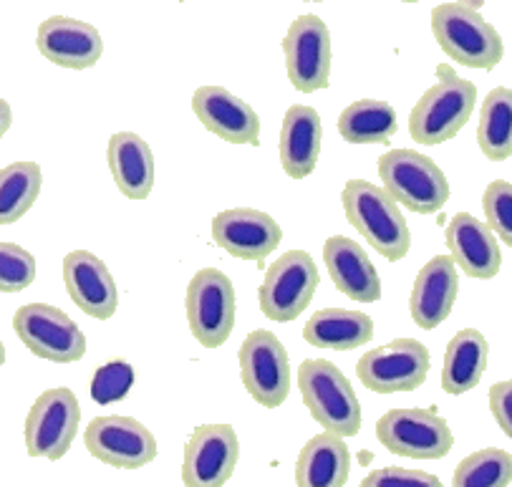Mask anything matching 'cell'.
Masks as SVG:
<instances>
[{
  "label": "cell",
  "mask_w": 512,
  "mask_h": 487,
  "mask_svg": "<svg viewBox=\"0 0 512 487\" xmlns=\"http://www.w3.org/2000/svg\"><path fill=\"white\" fill-rule=\"evenodd\" d=\"M64 283L71 301L96 321L117 313L119 291L109 268L89 250H71L64 258Z\"/></svg>",
  "instance_id": "obj_19"
},
{
  "label": "cell",
  "mask_w": 512,
  "mask_h": 487,
  "mask_svg": "<svg viewBox=\"0 0 512 487\" xmlns=\"http://www.w3.org/2000/svg\"><path fill=\"white\" fill-rule=\"evenodd\" d=\"M487 402H490V412L495 417L497 427L505 432L507 437H512V382H497L495 387L487 394Z\"/></svg>",
  "instance_id": "obj_36"
},
{
  "label": "cell",
  "mask_w": 512,
  "mask_h": 487,
  "mask_svg": "<svg viewBox=\"0 0 512 487\" xmlns=\"http://www.w3.org/2000/svg\"><path fill=\"white\" fill-rule=\"evenodd\" d=\"M323 260L333 286L356 303H376L381 298V278L366 250L346 235H331L323 245Z\"/></svg>",
  "instance_id": "obj_22"
},
{
  "label": "cell",
  "mask_w": 512,
  "mask_h": 487,
  "mask_svg": "<svg viewBox=\"0 0 512 487\" xmlns=\"http://www.w3.org/2000/svg\"><path fill=\"white\" fill-rule=\"evenodd\" d=\"M482 207L487 215V228L500 235L502 243L512 245V185L507 180H495L482 195Z\"/></svg>",
  "instance_id": "obj_34"
},
{
  "label": "cell",
  "mask_w": 512,
  "mask_h": 487,
  "mask_svg": "<svg viewBox=\"0 0 512 487\" xmlns=\"http://www.w3.org/2000/svg\"><path fill=\"white\" fill-rule=\"evenodd\" d=\"M192 112L215 137L230 144H260V117L250 104L222 86H200L192 94Z\"/></svg>",
  "instance_id": "obj_17"
},
{
  "label": "cell",
  "mask_w": 512,
  "mask_h": 487,
  "mask_svg": "<svg viewBox=\"0 0 512 487\" xmlns=\"http://www.w3.org/2000/svg\"><path fill=\"white\" fill-rule=\"evenodd\" d=\"M432 33L454 64L492 71L505 56L497 28L465 3H442L432 11Z\"/></svg>",
  "instance_id": "obj_4"
},
{
  "label": "cell",
  "mask_w": 512,
  "mask_h": 487,
  "mask_svg": "<svg viewBox=\"0 0 512 487\" xmlns=\"http://www.w3.org/2000/svg\"><path fill=\"white\" fill-rule=\"evenodd\" d=\"M361 487H444L437 475L407 467H376L364 477Z\"/></svg>",
  "instance_id": "obj_35"
},
{
  "label": "cell",
  "mask_w": 512,
  "mask_h": 487,
  "mask_svg": "<svg viewBox=\"0 0 512 487\" xmlns=\"http://www.w3.org/2000/svg\"><path fill=\"white\" fill-rule=\"evenodd\" d=\"M376 440L391 455L409 460H442L454 447L447 419L419 407L389 409L376 422Z\"/></svg>",
  "instance_id": "obj_7"
},
{
  "label": "cell",
  "mask_w": 512,
  "mask_h": 487,
  "mask_svg": "<svg viewBox=\"0 0 512 487\" xmlns=\"http://www.w3.org/2000/svg\"><path fill=\"white\" fill-rule=\"evenodd\" d=\"M477 144L490 162H505L512 157V91L497 86L487 94L480 109Z\"/></svg>",
  "instance_id": "obj_29"
},
{
  "label": "cell",
  "mask_w": 512,
  "mask_h": 487,
  "mask_svg": "<svg viewBox=\"0 0 512 487\" xmlns=\"http://www.w3.org/2000/svg\"><path fill=\"white\" fill-rule=\"evenodd\" d=\"M477 104V86L454 74L449 64L437 66V84L429 86L409 114V134L417 144L437 147L454 139L470 122Z\"/></svg>",
  "instance_id": "obj_1"
},
{
  "label": "cell",
  "mask_w": 512,
  "mask_h": 487,
  "mask_svg": "<svg viewBox=\"0 0 512 487\" xmlns=\"http://www.w3.org/2000/svg\"><path fill=\"white\" fill-rule=\"evenodd\" d=\"M36 281V258L16 243H0V293H21Z\"/></svg>",
  "instance_id": "obj_33"
},
{
  "label": "cell",
  "mask_w": 512,
  "mask_h": 487,
  "mask_svg": "<svg viewBox=\"0 0 512 487\" xmlns=\"http://www.w3.org/2000/svg\"><path fill=\"white\" fill-rule=\"evenodd\" d=\"M356 374L369 392H414L427 382L429 351L417 339H394L366 351L356 364Z\"/></svg>",
  "instance_id": "obj_12"
},
{
  "label": "cell",
  "mask_w": 512,
  "mask_h": 487,
  "mask_svg": "<svg viewBox=\"0 0 512 487\" xmlns=\"http://www.w3.org/2000/svg\"><path fill=\"white\" fill-rule=\"evenodd\" d=\"M13 331L28 351L53 364H74L84 359L86 336L61 308L28 303L13 316Z\"/></svg>",
  "instance_id": "obj_10"
},
{
  "label": "cell",
  "mask_w": 512,
  "mask_h": 487,
  "mask_svg": "<svg viewBox=\"0 0 512 487\" xmlns=\"http://www.w3.org/2000/svg\"><path fill=\"white\" fill-rule=\"evenodd\" d=\"M6 364V346H3V341H0V366Z\"/></svg>",
  "instance_id": "obj_38"
},
{
  "label": "cell",
  "mask_w": 512,
  "mask_h": 487,
  "mask_svg": "<svg viewBox=\"0 0 512 487\" xmlns=\"http://www.w3.org/2000/svg\"><path fill=\"white\" fill-rule=\"evenodd\" d=\"M38 51L43 59L61 69L84 71L99 64L104 53L101 33L91 23L79 21L69 16H51L38 26L36 36Z\"/></svg>",
  "instance_id": "obj_18"
},
{
  "label": "cell",
  "mask_w": 512,
  "mask_h": 487,
  "mask_svg": "<svg viewBox=\"0 0 512 487\" xmlns=\"http://www.w3.org/2000/svg\"><path fill=\"white\" fill-rule=\"evenodd\" d=\"M81 427V407L69 387L46 389L33 402L26 417V452L28 457H46L56 462L71 450Z\"/></svg>",
  "instance_id": "obj_9"
},
{
  "label": "cell",
  "mask_w": 512,
  "mask_h": 487,
  "mask_svg": "<svg viewBox=\"0 0 512 487\" xmlns=\"http://www.w3.org/2000/svg\"><path fill=\"white\" fill-rule=\"evenodd\" d=\"M298 387L308 412L323 432L341 440L361 432V404L344 371L326 359H306L298 366Z\"/></svg>",
  "instance_id": "obj_3"
},
{
  "label": "cell",
  "mask_w": 512,
  "mask_h": 487,
  "mask_svg": "<svg viewBox=\"0 0 512 487\" xmlns=\"http://www.w3.org/2000/svg\"><path fill=\"white\" fill-rule=\"evenodd\" d=\"M512 455L507 450L487 447L467 455L457 465L452 487H510Z\"/></svg>",
  "instance_id": "obj_31"
},
{
  "label": "cell",
  "mask_w": 512,
  "mask_h": 487,
  "mask_svg": "<svg viewBox=\"0 0 512 487\" xmlns=\"http://www.w3.org/2000/svg\"><path fill=\"white\" fill-rule=\"evenodd\" d=\"M460 291V276L449 255H434L414 278L409 313L419 329L432 331L442 326L452 313Z\"/></svg>",
  "instance_id": "obj_21"
},
{
  "label": "cell",
  "mask_w": 512,
  "mask_h": 487,
  "mask_svg": "<svg viewBox=\"0 0 512 487\" xmlns=\"http://www.w3.org/2000/svg\"><path fill=\"white\" fill-rule=\"evenodd\" d=\"M240 379L250 397L265 409H278L291 394V364L286 346L273 331L258 329L245 336L238 351Z\"/></svg>",
  "instance_id": "obj_11"
},
{
  "label": "cell",
  "mask_w": 512,
  "mask_h": 487,
  "mask_svg": "<svg viewBox=\"0 0 512 487\" xmlns=\"http://www.w3.org/2000/svg\"><path fill=\"white\" fill-rule=\"evenodd\" d=\"M303 339L316 349H359L374 339V321L366 313L351 311V308H323L313 313L311 321L306 323Z\"/></svg>",
  "instance_id": "obj_26"
},
{
  "label": "cell",
  "mask_w": 512,
  "mask_h": 487,
  "mask_svg": "<svg viewBox=\"0 0 512 487\" xmlns=\"http://www.w3.org/2000/svg\"><path fill=\"white\" fill-rule=\"evenodd\" d=\"M84 445L91 457L117 470H139L157 457V440L149 427L122 414L91 419L84 429Z\"/></svg>",
  "instance_id": "obj_13"
},
{
  "label": "cell",
  "mask_w": 512,
  "mask_h": 487,
  "mask_svg": "<svg viewBox=\"0 0 512 487\" xmlns=\"http://www.w3.org/2000/svg\"><path fill=\"white\" fill-rule=\"evenodd\" d=\"M286 71L301 94H313L331 79V31L323 18L306 13L298 16L283 38Z\"/></svg>",
  "instance_id": "obj_14"
},
{
  "label": "cell",
  "mask_w": 512,
  "mask_h": 487,
  "mask_svg": "<svg viewBox=\"0 0 512 487\" xmlns=\"http://www.w3.org/2000/svg\"><path fill=\"white\" fill-rule=\"evenodd\" d=\"M351 472V452L336 435L311 437L296 460V487H346Z\"/></svg>",
  "instance_id": "obj_25"
},
{
  "label": "cell",
  "mask_w": 512,
  "mask_h": 487,
  "mask_svg": "<svg viewBox=\"0 0 512 487\" xmlns=\"http://www.w3.org/2000/svg\"><path fill=\"white\" fill-rule=\"evenodd\" d=\"M134 387V369L129 361L111 359L106 364L96 366L91 376V399L96 404H114L122 402Z\"/></svg>",
  "instance_id": "obj_32"
},
{
  "label": "cell",
  "mask_w": 512,
  "mask_h": 487,
  "mask_svg": "<svg viewBox=\"0 0 512 487\" xmlns=\"http://www.w3.org/2000/svg\"><path fill=\"white\" fill-rule=\"evenodd\" d=\"M114 185L129 200H147L154 187V154L134 132H117L106 147Z\"/></svg>",
  "instance_id": "obj_24"
},
{
  "label": "cell",
  "mask_w": 512,
  "mask_h": 487,
  "mask_svg": "<svg viewBox=\"0 0 512 487\" xmlns=\"http://www.w3.org/2000/svg\"><path fill=\"white\" fill-rule=\"evenodd\" d=\"M346 218L366 238V243L384 255L389 263L407 258L412 248V233L404 220L402 210L369 180H349L341 192Z\"/></svg>",
  "instance_id": "obj_2"
},
{
  "label": "cell",
  "mask_w": 512,
  "mask_h": 487,
  "mask_svg": "<svg viewBox=\"0 0 512 487\" xmlns=\"http://www.w3.org/2000/svg\"><path fill=\"white\" fill-rule=\"evenodd\" d=\"M490 346L477 329H462L452 336L444 351L442 389L452 397L467 394L480 384L487 369Z\"/></svg>",
  "instance_id": "obj_27"
},
{
  "label": "cell",
  "mask_w": 512,
  "mask_h": 487,
  "mask_svg": "<svg viewBox=\"0 0 512 487\" xmlns=\"http://www.w3.org/2000/svg\"><path fill=\"white\" fill-rule=\"evenodd\" d=\"M381 190L409 212L432 215L449 200L447 175L437 167L432 157L414 149H391L379 157Z\"/></svg>",
  "instance_id": "obj_5"
},
{
  "label": "cell",
  "mask_w": 512,
  "mask_h": 487,
  "mask_svg": "<svg viewBox=\"0 0 512 487\" xmlns=\"http://www.w3.org/2000/svg\"><path fill=\"white\" fill-rule=\"evenodd\" d=\"M447 248L454 268H460L465 276L487 281L495 278L502 268V250L497 245L495 233L485 223L470 215L457 212L447 225Z\"/></svg>",
  "instance_id": "obj_20"
},
{
  "label": "cell",
  "mask_w": 512,
  "mask_h": 487,
  "mask_svg": "<svg viewBox=\"0 0 512 487\" xmlns=\"http://www.w3.org/2000/svg\"><path fill=\"white\" fill-rule=\"evenodd\" d=\"M323 144L321 114L306 104H293L280 127V167L291 180H306L318 165Z\"/></svg>",
  "instance_id": "obj_23"
},
{
  "label": "cell",
  "mask_w": 512,
  "mask_h": 487,
  "mask_svg": "<svg viewBox=\"0 0 512 487\" xmlns=\"http://www.w3.org/2000/svg\"><path fill=\"white\" fill-rule=\"evenodd\" d=\"M321 283L318 265L306 250H288L265 270L258 288V303L265 318L275 323H291L311 306Z\"/></svg>",
  "instance_id": "obj_6"
},
{
  "label": "cell",
  "mask_w": 512,
  "mask_h": 487,
  "mask_svg": "<svg viewBox=\"0 0 512 487\" xmlns=\"http://www.w3.org/2000/svg\"><path fill=\"white\" fill-rule=\"evenodd\" d=\"M43 172L36 162H13L0 170V225H13L36 205Z\"/></svg>",
  "instance_id": "obj_30"
},
{
  "label": "cell",
  "mask_w": 512,
  "mask_h": 487,
  "mask_svg": "<svg viewBox=\"0 0 512 487\" xmlns=\"http://www.w3.org/2000/svg\"><path fill=\"white\" fill-rule=\"evenodd\" d=\"M238 460V432L230 424H202L185 447L182 482L185 487H225Z\"/></svg>",
  "instance_id": "obj_15"
},
{
  "label": "cell",
  "mask_w": 512,
  "mask_h": 487,
  "mask_svg": "<svg viewBox=\"0 0 512 487\" xmlns=\"http://www.w3.org/2000/svg\"><path fill=\"white\" fill-rule=\"evenodd\" d=\"M13 124V112H11V104L6 99H0V139L6 137L8 129Z\"/></svg>",
  "instance_id": "obj_37"
},
{
  "label": "cell",
  "mask_w": 512,
  "mask_h": 487,
  "mask_svg": "<svg viewBox=\"0 0 512 487\" xmlns=\"http://www.w3.org/2000/svg\"><path fill=\"white\" fill-rule=\"evenodd\" d=\"M396 112L389 101L359 99L338 117V134L349 144H381L396 134Z\"/></svg>",
  "instance_id": "obj_28"
},
{
  "label": "cell",
  "mask_w": 512,
  "mask_h": 487,
  "mask_svg": "<svg viewBox=\"0 0 512 487\" xmlns=\"http://www.w3.org/2000/svg\"><path fill=\"white\" fill-rule=\"evenodd\" d=\"M212 240L238 260H265L283 240V230L268 212L230 207L212 218Z\"/></svg>",
  "instance_id": "obj_16"
},
{
  "label": "cell",
  "mask_w": 512,
  "mask_h": 487,
  "mask_svg": "<svg viewBox=\"0 0 512 487\" xmlns=\"http://www.w3.org/2000/svg\"><path fill=\"white\" fill-rule=\"evenodd\" d=\"M185 313L197 344L220 349L235 329L233 281L217 268L197 270L185 293Z\"/></svg>",
  "instance_id": "obj_8"
}]
</instances>
